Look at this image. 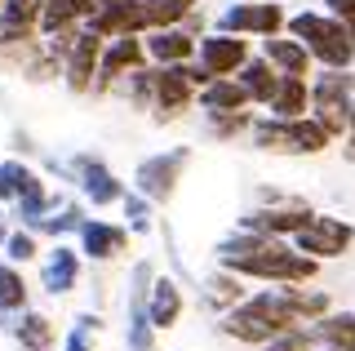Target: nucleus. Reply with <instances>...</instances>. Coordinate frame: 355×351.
<instances>
[{"instance_id": "obj_4", "label": "nucleus", "mask_w": 355, "mask_h": 351, "mask_svg": "<svg viewBox=\"0 0 355 351\" xmlns=\"http://www.w3.org/2000/svg\"><path fill=\"white\" fill-rule=\"evenodd\" d=\"M347 89H351V76H342V71L320 76L315 89H311V94H315V112H320L315 125L324 129V134H338V129L347 125V107H351Z\"/></svg>"}, {"instance_id": "obj_14", "label": "nucleus", "mask_w": 355, "mask_h": 351, "mask_svg": "<svg viewBox=\"0 0 355 351\" xmlns=\"http://www.w3.org/2000/svg\"><path fill=\"white\" fill-rule=\"evenodd\" d=\"M178 311H182V298H178V289L169 280H160L155 284V293H151V316H147V325L155 329H169L178 320Z\"/></svg>"}, {"instance_id": "obj_18", "label": "nucleus", "mask_w": 355, "mask_h": 351, "mask_svg": "<svg viewBox=\"0 0 355 351\" xmlns=\"http://www.w3.org/2000/svg\"><path fill=\"white\" fill-rule=\"evenodd\" d=\"M40 182L31 178V169H22L18 160H5L0 164V200H9V196H27V191H36Z\"/></svg>"}, {"instance_id": "obj_20", "label": "nucleus", "mask_w": 355, "mask_h": 351, "mask_svg": "<svg viewBox=\"0 0 355 351\" xmlns=\"http://www.w3.org/2000/svg\"><path fill=\"white\" fill-rule=\"evenodd\" d=\"M240 85H244V94L249 98H258V103H271V94H275V76H271V67L266 62H249L244 67V76H240Z\"/></svg>"}, {"instance_id": "obj_5", "label": "nucleus", "mask_w": 355, "mask_h": 351, "mask_svg": "<svg viewBox=\"0 0 355 351\" xmlns=\"http://www.w3.org/2000/svg\"><path fill=\"white\" fill-rule=\"evenodd\" d=\"M351 245V227L338 223V218H306L297 227V249L302 254H315V258H333Z\"/></svg>"}, {"instance_id": "obj_27", "label": "nucleus", "mask_w": 355, "mask_h": 351, "mask_svg": "<svg viewBox=\"0 0 355 351\" xmlns=\"http://www.w3.org/2000/svg\"><path fill=\"white\" fill-rule=\"evenodd\" d=\"M306 223V214H253L249 227H262V232H297Z\"/></svg>"}, {"instance_id": "obj_22", "label": "nucleus", "mask_w": 355, "mask_h": 351, "mask_svg": "<svg viewBox=\"0 0 355 351\" xmlns=\"http://www.w3.org/2000/svg\"><path fill=\"white\" fill-rule=\"evenodd\" d=\"M191 14V0H142V18L151 27H164V23H178V18Z\"/></svg>"}, {"instance_id": "obj_24", "label": "nucleus", "mask_w": 355, "mask_h": 351, "mask_svg": "<svg viewBox=\"0 0 355 351\" xmlns=\"http://www.w3.org/2000/svg\"><path fill=\"white\" fill-rule=\"evenodd\" d=\"M44 284H49V293H67L76 284V258L67 254V249H58L49 262V271H44Z\"/></svg>"}, {"instance_id": "obj_2", "label": "nucleus", "mask_w": 355, "mask_h": 351, "mask_svg": "<svg viewBox=\"0 0 355 351\" xmlns=\"http://www.w3.org/2000/svg\"><path fill=\"white\" fill-rule=\"evenodd\" d=\"M284 325H293V311H288V302L266 293V298H253L249 307L231 311L227 334L244 338V343H271L275 334H284Z\"/></svg>"}, {"instance_id": "obj_29", "label": "nucleus", "mask_w": 355, "mask_h": 351, "mask_svg": "<svg viewBox=\"0 0 355 351\" xmlns=\"http://www.w3.org/2000/svg\"><path fill=\"white\" fill-rule=\"evenodd\" d=\"M266 351H306V334H275Z\"/></svg>"}, {"instance_id": "obj_34", "label": "nucleus", "mask_w": 355, "mask_h": 351, "mask_svg": "<svg viewBox=\"0 0 355 351\" xmlns=\"http://www.w3.org/2000/svg\"><path fill=\"white\" fill-rule=\"evenodd\" d=\"M0 236H5V227H0Z\"/></svg>"}, {"instance_id": "obj_19", "label": "nucleus", "mask_w": 355, "mask_h": 351, "mask_svg": "<svg viewBox=\"0 0 355 351\" xmlns=\"http://www.w3.org/2000/svg\"><path fill=\"white\" fill-rule=\"evenodd\" d=\"M120 245H125V232H116V227H103V223H89L85 227V249L94 258H111Z\"/></svg>"}, {"instance_id": "obj_3", "label": "nucleus", "mask_w": 355, "mask_h": 351, "mask_svg": "<svg viewBox=\"0 0 355 351\" xmlns=\"http://www.w3.org/2000/svg\"><path fill=\"white\" fill-rule=\"evenodd\" d=\"M231 267H236V271H249V276H275V280H306L311 271H315V262H311V258H297V254H288V249L271 245V240H262V245L253 249L249 258L231 262Z\"/></svg>"}, {"instance_id": "obj_9", "label": "nucleus", "mask_w": 355, "mask_h": 351, "mask_svg": "<svg viewBox=\"0 0 355 351\" xmlns=\"http://www.w3.org/2000/svg\"><path fill=\"white\" fill-rule=\"evenodd\" d=\"M182 160H187V151H173L169 160H164V156L147 160L138 169V187L147 191V196H155V200H164V196L173 191V178H178V169H182Z\"/></svg>"}, {"instance_id": "obj_26", "label": "nucleus", "mask_w": 355, "mask_h": 351, "mask_svg": "<svg viewBox=\"0 0 355 351\" xmlns=\"http://www.w3.org/2000/svg\"><path fill=\"white\" fill-rule=\"evenodd\" d=\"M18 338H22V347H49L53 343V329H49V320H44V316H27V320H22V329H18Z\"/></svg>"}, {"instance_id": "obj_32", "label": "nucleus", "mask_w": 355, "mask_h": 351, "mask_svg": "<svg viewBox=\"0 0 355 351\" xmlns=\"http://www.w3.org/2000/svg\"><path fill=\"white\" fill-rule=\"evenodd\" d=\"M347 125H351V129H355V103H351V107H347Z\"/></svg>"}, {"instance_id": "obj_25", "label": "nucleus", "mask_w": 355, "mask_h": 351, "mask_svg": "<svg viewBox=\"0 0 355 351\" xmlns=\"http://www.w3.org/2000/svg\"><path fill=\"white\" fill-rule=\"evenodd\" d=\"M320 334H324L338 351H355V316H333V320H320Z\"/></svg>"}, {"instance_id": "obj_21", "label": "nucleus", "mask_w": 355, "mask_h": 351, "mask_svg": "<svg viewBox=\"0 0 355 351\" xmlns=\"http://www.w3.org/2000/svg\"><path fill=\"white\" fill-rule=\"evenodd\" d=\"M147 49L160 62H182V58H191V36H182V31H160Z\"/></svg>"}, {"instance_id": "obj_30", "label": "nucleus", "mask_w": 355, "mask_h": 351, "mask_svg": "<svg viewBox=\"0 0 355 351\" xmlns=\"http://www.w3.org/2000/svg\"><path fill=\"white\" fill-rule=\"evenodd\" d=\"M31 254H36V240H31V236H9V258H18V262H27Z\"/></svg>"}, {"instance_id": "obj_16", "label": "nucleus", "mask_w": 355, "mask_h": 351, "mask_svg": "<svg viewBox=\"0 0 355 351\" xmlns=\"http://www.w3.org/2000/svg\"><path fill=\"white\" fill-rule=\"evenodd\" d=\"M138 62H142V45L133 36H120L116 45L103 53V76H120L125 67H138Z\"/></svg>"}, {"instance_id": "obj_28", "label": "nucleus", "mask_w": 355, "mask_h": 351, "mask_svg": "<svg viewBox=\"0 0 355 351\" xmlns=\"http://www.w3.org/2000/svg\"><path fill=\"white\" fill-rule=\"evenodd\" d=\"M27 302V289H22V276L14 267H0V307H22Z\"/></svg>"}, {"instance_id": "obj_10", "label": "nucleus", "mask_w": 355, "mask_h": 351, "mask_svg": "<svg viewBox=\"0 0 355 351\" xmlns=\"http://www.w3.org/2000/svg\"><path fill=\"white\" fill-rule=\"evenodd\" d=\"M191 85H196V71L178 67V62H169L160 76H155V98H160V112H178V107L191 98Z\"/></svg>"}, {"instance_id": "obj_1", "label": "nucleus", "mask_w": 355, "mask_h": 351, "mask_svg": "<svg viewBox=\"0 0 355 351\" xmlns=\"http://www.w3.org/2000/svg\"><path fill=\"white\" fill-rule=\"evenodd\" d=\"M288 27H293V36H302V49H306V53H315L320 62H329L333 71H338V67H347V62L355 58L347 27H342V23H333V18L297 14V18H293Z\"/></svg>"}, {"instance_id": "obj_17", "label": "nucleus", "mask_w": 355, "mask_h": 351, "mask_svg": "<svg viewBox=\"0 0 355 351\" xmlns=\"http://www.w3.org/2000/svg\"><path fill=\"white\" fill-rule=\"evenodd\" d=\"M244 85L236 80H218V85H209L205 94H200V103L209 107V112H236V107H244Z\"/></svg>"}, {"instance_id": "obj_7", "label": "nucleus", "mask_w": 355, "mask_h": 351, "mask_svg": "<svg viewBox=\"0 0 355 351\" xmlns=\"http://www.w3.org/2000/svg\"><path fill=\"white\" fill-rule=\"evenodd\" d=\"M244 62V40H231V36H209L200 40V80L209 76H227Z\"/></svg>"}, {"instance_id": "obj_13", "label": "nucleus", "mask_w": 355, "mask_h": 351, "mask_svg": "<svg viewBox=\"0 0 355 351\" xmlns=\"http://www.w3.org/2000/svg\"><path fill=\"white\" fill-rule=\"evenodd\" d=\"M266 58H271L284 76H306L311 53L302 49V40H266Z\"/></svg>"}, {"instance_id": "obj_33", "label": "nucleus", "mask_w": 355, "mask_h": 351, "mask_svg": "<svg viewBox=\"0 0 355 351\" xmlns=\"http://www.w3.org/2000/svg\"><path fill=\"white\" fill-rule=\"evenodd\" d=\"M347 36H351V49H355V18H351V27H347Z\"/></svg>"}, {"instance_id": "obj_11", "label": "nucleus", "mask_w": 355, "mask_h": 351, "mask_svg": "<svg viewBox=\"0 0 355 351\" xmlns=\"http://www.w3.org/2000/svg\"><path fill=\"white\" fill-rule=\"evenodd\" d=\"M36 18H40V0H5V9H0V40L27 36V27Z\"/></svg>"}, {"instance_id": "obj_15", "label": "nucleus", "mask_w": 355, "mask_h": 351, "mask_svg": "<svg viewBox=\"0 0 355 351\" xmlns=\"http://www.w3.org/2000/svg\"><path fill=\"white\" fill-rule=\"evenodd\" d=\"M271 107L284 120H293L297 112H302L306 107V80L302 76H284V85H275V94H271Z\"/></svg>"}, {"instance_id": "obj_23", "label": "nucleus", "mask_w": 355, "mask_h": 351, "mask_svg": "<svg viewBox=\"0 0 355 351\" xmlns=\"http://www.w3.org/2000/svg\"><path fill=\"white\" fill-rule=\"evenodd\" d=\"M80 169H85V187H89V196H94L98 205H107V200H116V196H120V187L111 182V173L103 169V164L80 160Z\"/></svg>"}, {"instance_id": "obj_31", "label": "nucleus", "mask_w": 355, "mask_h": 351, "mask_svg": "<svg viewBox=\"0 0 355 351\" xmlns=\"http://www.w3.org/2000/svg\"><path fill=\"white\" fill-rule=\"evenodd\" d=\"M329 5H333V14H342L347 23L355 18V0H329Z\"/></svg>"}, {"instance_id": "obj_6", "label": "nucleus", "mask_w": 355, "mask_h": 351, "mask_svg": "<svg viewBox=\"0 0 355 351\" xmlns=\"http://www.w3.org/2000/svg\"><path fill=\"white\" fill-rule=\"evenodd\" d=\"M147 27L142 18V0H98L94 5V27L98 36H129V31Z\"/></svg>"}, {"instance_id": "obj_12", "label": "nucleus", "mask_w": 355, "mask_h": 351, "mask_svg": "<svg viewBox=\"0 0 355 351\" xmlns=\"http://www.w3.org/2000/svg\"><path fill=\"white\" fill-rule=\"evenodd\" d=\"M98 49H103V36H98V31L76 36V45H71V85L76 89H85L89 71H94V62H98Z\"/></svg>"}, {"instance_id": "obj_8", "label": "nucleus", "mask_w": 355, "mask_h": 351, "mask_svg": "<svg viewBox=\"0 0 355 351\" xmlns=\"http://www.w3.org/2000/svg\"><path fill=\"white\" fill-rule=\"evenodd\" d=\"M280 23H284V14L275 5H236V9L222 14V27L227 31H262V36H271Z\"/></svg>"}]
</instances>
